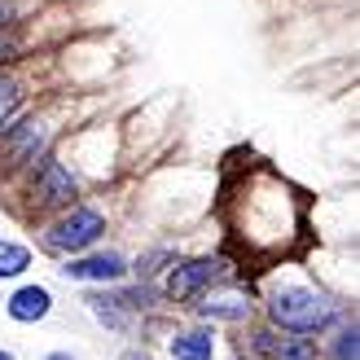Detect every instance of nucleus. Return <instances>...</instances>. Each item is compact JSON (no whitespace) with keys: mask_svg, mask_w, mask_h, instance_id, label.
<instances>
[{"mask_svg":"<svg viewBox=\"0 0 360 360\" xmlns=\"http://www.w3.org/2000/svg\"><path fill=\"white\" fill-rule=\"evenodd\" d=\"M215 215L229 250L250 273L277 259H295L312 246V198L264 158H250L224 176Z\"/></svg>","mask_w":360,"mask_h":360,"instance_id":"1","label":"nucleus"},{"mask_svg":"<svg viewBox=\"0 0 360 360\" xmlns=\"http://www.w3.org/2000/svg\"><path fill=\"white\" fill-rule=\"evenodd\" d=\"M250 281H255L259 321H268V326H277L285 334H312V338H321L356 303L347 295L330 290V285L321 281L299 255L255 268Z\"/></svg>","mask_w":360,"mask_h":360,"instance_id":"2","label":"nucleus"},{"mask_svg":"<svg viewBox=\"0 0 360 360\" xmlns=\"http://www.w3.org/2000/svg\"><path fill=\"white\" fill-rule=\"evenodd\" d=\"M75 105L79 101L70 93L49 88L40 101L27 105V110L0 132V189H9L13 180H22L44 154H53L70 132H75L70 128V123H75Z\"/></svg>","mask_w":360,"mask_h":360,"instance_id":"3","label":"nucleus"},{"mask_svg":"<svg viewBox=\"0 0 360 360\" xmlns=\"http://www.w3.org/2000/svg\"><path fill=\"white\" fill-rule=\"evenodd\" d=\"M93 185H97V180L75 163V154H70L66 141H62V146L53 150V154H44L22 180H13L5 193L13 198V215H18V220L35 224V220H44V215L70 207L75 198L93 193Z\"/></svg>","mask_w":360,"mask_h":360,"instance_id":"4","label":"nucleus"},{"mask_svg":"<svg viewBox=\"0 0 360 360\" xmlns=\"http://www.w3.org/2000/svg\"><path fill=\"white\" fill-rule=\"evenodd\" d=\"M31 229V250L44 259H66V255H79L88 246H101L105 238L115 233V211L110 202H101L97 193H84L75 198L70 207L44 215V220L27 224Z\"/></svg>","mask_w":360,"mask_h":360,"instance_id":"5","label":"nucleus"},{"mask_svg":"<svg viewBox=\"0 0 360 360\" xmlns=\"http://www.w3.org/2000/svg\"><path fill=\"white\" fill-rule=\"evenodd\" d=\"M79 303L105 334L119 338H141L146 321H154L158 312H172L163 290L154 281H136V277H123L115 285H93V290H84Z\"/></svg>","mask_w":360,"mask_h":360,"instance_id":"6","label":"nucleus"},{"mask_svg":"<svg viewBox=\"0 0 360 360\" xmlns=\"http://www.w3.org/2000/svg\"><path fill=\"white\" fill-rule=\"evenodd\" d=\"M250 268L233 255L229 246H215V250H185L167 273L163 281H158V290H163L167 299V308L180 312L189 299H198L202 290H211V285H220V281H233V277H246Z\"/></svg>","mask_w":360,"mask_h":360,"instance_id":"7","label":"nucleus"},{"mask_svg":"<svg viewBox=\"0 0 360 360\" xmlns=\"http://www.w3.org/2000/svg\"><path fill=\"white\" fill-rule=\"evenodd\" d=\"M233 360H326L321 356V338L312 334H285L268 321H246L242 330H233Z\"/></svg>","mask_w":360,"mask_h":360,"instance_id":"8","label":"nucleus"},{"mask_svg":"<svg viewBox=\"0 0 360 360\" xmlns=\"http://www.w3.org/2000/svg\"><path fill=\"white\" fill-rule=\"evenodd\" d=\"M180 312L193 316V321H207V326H220V330H242L246 321L259 316L255 281H250V273L233 277V281H220V285H211V290H202L198 299H189Z\"/></svg>","mask_w":360,"mask_h":360,"instance_id":"9","label":"nucleus"},{"mask_svg":"<svg viewBox=\"0 0 360 360\" xmlns=\"http://www.w3.org/2000/svg\"><path fill=\"white\" fill-rule=\"evenodd\" d=\"M128 264H132V255H128L123 246L101 242V246L79 250V255L58 259V277H62L66 285L93 290V285H115V281H123V277H128Z\"/></svg>","mask_w":360,"mask_h":360,"instance_id":"10","label":"nucleus"},{"mask_svg":"<svg viewBox=\"0 0 360 360\" xmlns=\"http://www.w3.org/2000/svg\"><path fill=\"white\" fill-rule=\"evenodd\" d=\"M163 360H233V343L220 326H207V321H172L163 330Z\"/></svg>","mask_w":360,"mask_h":360,"instance_id":"11","label":"nucleus"},{"mask_svg":"<svg viewBox=\"0 0 360 360\" xmlns=\"http://www.w3.org/2000/svg\"><path fill=\"white\" fill-rule=\"evenodd\" d=\"M40 88H49L40 79V70H35V58H22L13 66H0V132L9 128V123L27 110V105H35L44 93Z\"/></svg>","mask_w":360,"mask_h":360,"instance_id":"12","label":"nucleus"},{"mask_svg":"<svg viewBox=\"0 0 360 360\" xmlns=\"http://www.w3.org/2000/svg\"><path fill=\"white\" fill-rule=\"evenodd\" d=\"M53 312H58V295H53L49 281L22 277V281H13V290L5 295V316L13 326H44Z\"/></svg>","mask_w":360,"mask_h":360,"instance_id":"13","label":"nucleus"},{"mask_svg":"<svg viewBox=\"0 0 360 360\" xmlns=\"http://www.w3.org/2000/svg\"><path fill=\"white\" fill-rule=\"evenodd\" d=\"M185 255V246H180L176 238H163V242H150V246H141L136 255H132V264H128V277H136V281H163V273Z\"/></svg>","mask_w":360,"mask_h":360,"instance_id":"14","label":"nucleus"},{"mask_svg":"<svg viewBox=\"0 0 360 360\" xmlns=\"http://www.w3.org/2000/svg\"><path fill=\"white\" fill-rule=\"evenodd\" d=\"M321 356L326 360H360V312H356V303L321 334Z\"/></svg>","mask_w":360,"mask_h":360,"instance_id":"15","label":"nucleus"},{"mask_svg":"<svg viewBox=\"0 0 360 360\" xmlns=\"http://www.w3.org/2000/svg\"><path fill=\"white\" fill-rule=\"evenodd\" d=\"M31 268H35L31 242H22V238H0V285H13V281L31 277Z\"/></svg>","mask_w":360,"mask_h":360,"instance_id":"16","label":"nucleus"},{"mask_svg":"<svg viewBox=\"0 0 360 360\" xmlns=\"http://www.w3.org/2000/svg\"><path fill=\"white\" fill-rule=\"evenodd\" d=\"M22 58H31L27 31H0V66H13V62H22Z\"/></svg>","mask_w":360,"mask_h":360,"instance_id":"17","label":"nucleus"},{"mask_svg":"<svg viewBox=\"0 0 360 360\" xmlns=\"http://www.w3.org/2000/svg\"><path fill=\"white\" fill-rule=\"evenodd\" d=\"M31 0H0V31H27Z\"/></svg>","mask_w":360,"mask_h":360,"instance_id":"18","label":"nucleus"},{"mask_svg":"<svg viewBox=\"0 0 360 360\" xmlns=\"http://www.w3.org/2000/svg\"><path fill=\"white\" fill-rule=\"evenodd\" d=\"M115 360H163V356L154 352V343H128V347H123Z\"/></svg>","mask_w":360,"mask_h":360,"instance_id":"19","label":"nucleus"},{"mask_svg":"<svg viewBox=\"0 0 360 360\" xmlns=\"http://www.w3.org/2000/svg\"><path fill=\"white\" fill-rule=\"evenodd\" d=\"M40 360H79L75 352H70V347H53V352H44Z\"/></svg>","mask_w":360,"mask_h":360,"instance_id":"20","label":"nucleus"},{"mask_svg":"<svg viewBox=\"0 0 360 360\" xmlns=\"http://www.w3.org/2000/svg\"><path fill=\"white\" fill-rule=\"evenodd\" d=\"M0 360H18V352L13 347H0Z\"/></svg>","mask_w":360,"mask_h":360,"instance_id":"21","label":"nucleus"}]
</instances>
